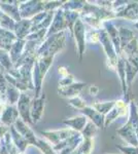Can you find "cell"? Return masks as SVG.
Instances as JSON below:
<instances>
[{
  "label": "cell",
  "mask_w": 138,
  "mask_h": 154,
  "mask_svg": "<svg viewBox=\"0 0 138 154\" xmlns=\"http://www.w3.org/2000/svg\"><path fill=\"white\" fill-rule=\"evenodd\" d=\"M99 31V43L102 45L103 51L106 56V62H107V67L111 70H115V66H117V54L115 53L114 46L112 44L111 40L109 39L107 33L105 32V30L102 28Z\"/></svg>",
  "instance_id": "cell-1"
},
{
  "label": "cell",
  "mask_w": 138,
  "mask_h": 154,
  "mask_svg": "<svg viewBox=\"0 0 138 154\" xmlns=\"http://www.w3.org/2000/svg\"><path fill=\"white\" fill-rule=\"evenodd\" d=\"M86 25H85L81 20H77L76 23L74 24L72 35L74 36L75 43L77 46V51H79V62L82 61L85 51H86Z\"/></svg>",
  "instance_id": "cell-2"
},
{
  "label": "cell",
  "mask_w": 138,
  "mask_h": 154,
  "mask_svg": "<svg viewBox=\"0 0 138 154\" xmlns=\"http://www.w3.org/2000/svg\"><path fill=\"white\" fill-rule=\"evenodd\" d=\"M128 111H129V104L126 103L123 99L122 100H117L114 108L104 116V128H108L119 117L126 116L128 114Z\"/></svg>",
  "instance_id": "cell-3"
},
{
  "label": "cell",
  "mask_w": 138,
  "mask_h": 154,
  "mask_svg": "<svg viewBox=\"0 0 138 154\" xmlns=\"http://www.w3.org/2000/svg\"><path fill=\"white\" fill-rule=\"evenodd\" d=\"M114 17L119 19H125L127 21L137 23L138 22V1L128 2L123 8L114 11Z\"/></svg>",
  "instance_id": "cell-4"
},
{
  "label": "cell",
  "mask_w": 138,
  "mask_h": 154,
  "mask_svg": "<svg viewBox=\"0 0 138 154\" xmlns=\"http://www.w3.org/2000/svg\"><path fill=\"white\" fill-rule=\"evenodd\" d=\"M66 29H67V24L64 18V11L62 8H59L55 11L53 22L47 32V37L55 35V34H58L60 32H64Z\"/></svg>",
  "instance_id": "cell-5"
},
{
  "label": "cell",
  "mask_w": 138,
  "mask_h": 154,
  "mask_svg": "<svg viewBox=\"0 0 138 154\" xmlns=\"http://www.w3.org/2000/svg\"><path fill=\"white\" fill-rule=\"evenodd\" d=\"M41 134L46 137L50 142L54 144L55 146L57 144L67 140L70 137L74 136L76 134V131H72L71 128H64V130H59V131H41Z\"/></svg>",
  "instance_id": "cell-6"
},
{
  "label": "cell",
  "mask_w": 138,
  "mask_h": 154,
  "mask_svg": "<svg viewBox=\"0 0 138 154\" xmlns=\"http://www.w3.org/2000/svg\"><path fill=\"white\" fill-rule=\"evenodd\" d=\"M117 133L125 142L129 144V146H133V147L138 146V135L128 121L122 128L117 130Z\"/></svg>",
  "instance_id": "cell-7"
},
{
  "label": "cell",
  "mask_w": 138,
  "mask_h": 154,
  "mask_svg": "<svg viewBox=\"0 0 138 154\" xmlns=\"http://www.w3.org/2000/svg\"><path fill=\"white\" fill-rule=\"evenodd\" d=\"M102 28L105 30V32L107 33L109 39L111 40L112 44L114 46L115 53L117 56L122 54L121 51V45H120V37H119V30L115 27V25L112 23V21H106L103 22L102 24Z\"/></svg>",
  "instance_id": "cell-8"
},
{
  "label": "cell",
  "mask_w": 138,
  "mask_h": 154,
  "mask_svg": "<svg viewBox=\"0 0 138 154\" xmlns=\"http://www.w3.org/2000/svg\"><path fill=\"white\" fill-rule=\"evenodd\" d=\"M79 112L82 113V115L86 116L88 119H90V121H92L98 128H104V116L99 112H97L92 106H87L84 109L79 110Z\"/></svg>",
  "instance_id": "cell-9"
},
{
  "label": "cell",
  "mask_w": 138,
  "mask_h": 154,
  "mask_svg": "<svg viewBox=\"0 0 138 154\" xmlns=\"http://www.w3.org/2000/svg\"><path fill=\"white\" fill-rule=\"evenodd\" d=\"M115 70H117V75L120 77L121 80V85H122V91L124 98H126L127 94V85H126V58L124 57V54H121L120 56H117V66H115Z\"/></svg>",
  "instance_id": "cell-10"
},
{
  "label": "cell",
  "mask_w": 138,
  "mask_h": 154,
  "mask_svg": "<svg viewBox=\"0 0 138 154\" xmlns=\"http://www.w3.org/2000/svg\"><path fill=\"white\" fill-rule=\"evenodd\" d=\"M85 86H86V83L85 82H75L74 81L73 83L70 84L68 86L59 88H58V93H59L62 97L71 99V98H74V97L79 96Z\"/></svg>",
  "instance_id": "cell-11"
},
{
  "label": "cell",
  "mask_w": 138,
  "mask_h": 154,
  "mask_svg": "<svg viewBox=\"0 0 138 154\" xmlns=\"http://www.w3.org/2000/svg\"><path fill=\"white\" fill-rule=\"evenodd\" d=\"M44 103H46V95L42 94L40 98H36L33 101L30 108V113H31L32 119H33V122H38L41 118L42 112H43L44 108Z\"/></svg>",
  "instance_id": "cell-12"
},
{
  "label": "cell",
  "mask_w": 138,
  "mask_h": 154,
  "mask_svg": "<svg viewBox=\"0 0 138 154\" xmlns=\"http://www.w3.org/2000/svg\"><path fill=\"white\" fill-rule=\"evenodd\" d=\"M88 122V118L84 115H77L74 116L72 118H68L63 120V123L69 126V128H71L72 131H76V133H81L84 130V128L86 126Z\"/></svg>",
  "instance_id": "cell-13"
},
{
  "label": "cell",
  "mask_w": 138,
  "mask_h": 154,
  "mask_svg": "<svg viewBox=\"0 0 138 154\" xmlns=\"http://www.w3.org/2000/svg\"><path fill=\"white\" fill-rule=\"evenodd\" d=\"M16 126H17L18 131H20V134L23 136V138H25L27 140V143L33 144V145L36 144L37 139L35 138L33 131L30 130L28 125L26 126V125H25L24 122H22L20 119H17V120H16Z\"/></svg>",
  "instance_id": "cell-14"
},
{
  "label": "cell",
  "mask_w": 138,
  "mask_h": 154,
  "mask_svg": "<svg viewBox=\"0 0 138 154\" xmlns=\"http://www.w3.org/2000/svg\"><path fill=\"white\" fill-rule=\"evenodd\" d=\"M119 30V37H120V45H121V51L122 49L127 45L128 43H130L133 39L135 38V34L132 30L125 28V27H120L117 28Z\"/></svg>",
  "instance_id": "cell-15"
},
{
  "label": "cell",
  "mask_w": 138,
  "mask_h": 154,
  "mask_svg": "<svg viewBox=\"0 0 138 154\" xmlns=\"http://www.w3.org/2000/svg\"><path fill=\"white\" fill-rule=\"evenodd\" d=\"M19 111L21 113V116L23 117L25 121H29L31 122V119H30V99L28 96L22 95L21 99L19 101Z\"/></svg>",
  "instance_id": "cell-16"
},
{
  "label": "cell",
  "mask_w": 138,
  "mask_h": 154,
  "mask_svg": "<svg viewBox=\"0 0 138 154\" xmlns=\"http://www.w3.org/2000/svg\"><path fill=\"white\" fill-rule=\"evenodd\" d=\"M114 105H115V101H103V102H95L94 105L92 107L97 112H99L100 114L105 116L114 108Z\"/></svg>",
  "instance_id": "cell-17"
},
{
  "label": "cell",
  "mask_w": 138,
  "mask_h": 154,
  "mask_svg": "<svg viewBox=\"0 0 138 154\" xmlns=\"http://www.w3.org/2000/svg\"><path fill=\"white\" fill-rule=\"evenodd\" d=\"M64 11V18L67 24V28L70 30L72 34L73 31L74 24L76 23V21L79 19V12L77 11Z\"/></svg>",
  "instance_id": "cell-18"
},
{
  "label": "cell",
  "mask_w": 138,
  "mask_h": 154,
  "mask_svg": "<svg viewBox=\"0 0 138 154\" xmlns=\"http://www.w3.org/2000/svg\"><path fill=\"white\" fill-rule=\"evenodd\" d=\"M98 130H99V128H98L92 121L88 120L86 126H85L84 130H82L79 134H81L84 139H94L95 136L97 135Z\"/></svg>",
  "instance_id": "cell-19"
},
{
  "label": "cell",
  "mask_w": 138,
  "mask_h": 154,
  "mask_svg": "<svg viewBox=\"0 0 138 154\" xmlns=\"http://www.w3.org/2000/svg\"><path fill=\"white\" fill-rule=\"evenodd\" d=\"M85 4H86V1H66L63 3V5L61 6V8L63 11H77L81 12L82 9L84 8Z\"/></svg>",
  "instance_id": "cell-20"
},
{
  "label": "cell",
  "mask_w": 138,
  "mask_h": 154,
  "mask_svg": "<svg viewBox=\"0 0 138 154\" xmlns=\"http://www.w3.org/2000/svg\"><path fill=\"white\" fill-rule=\"evenodd\" d=\"M93 149H94V139H82V142L77 148V152L82 154H91Z\"/></svg>",
  "instance_id": "cell-21"
},
{
  "label": "cell",
  "mask_w": 138,
  "mask_h": 154,
  "mask_svg": "<svg viewBox=\"0 0 138 154\" xmlns=\"http://www.w3.org/2000/svg\"><path fill=\"white\" fill-rule=\"evenodd\" d=\"M137 51H138V39L135 37L130 43H128L127 45L122 49V54H124L125 57H129V56H131L132 54L136 53Z\"/></svg>",
  "instance_id": "cell-22"
},
{
  "label": "cell",
  "mask_w": 138,
  "mask_h": 154,
  "mask_svg": "<svg viewBox=\"0 0 138 154\" xmlns=\"http://www.w3.org/2000/svg\"><path fill=\"white\" fill-rule=\"evenodd\" d=\"M35 145L40 149L43 154H58L56 151L54 150V148H53V146L51 144H49L43 140H39V139L36 140V144H35Z\"/></svg>",
  "instance_id": "cell-23"
},
{
  "label": "cell",
  "mask_w": 138,
  "mask_h": 154,
  "mask_svg": "<svg viewBox=\"0 0 138 154\" xmlns=\"http://www.w3.org/2000/svg\"><path fill=\"white\" fill-rule=\"evenodd\" d=\"M68 105L73 107V108H75V109H77V110H82V109H84L85 107L88 106L86 101L82 100L79 96H76V97H74V98L68 99Z\"/></svg>",
  "instance_id": "cell-24"
},
{
  "label": "cell",
  "mask_w": 138,
  "mask_h": 154,
  "mask_svg": "<svg viewBox=\"0 0 138 154\" xmlns=\"http://www.w3.org/2000/svg\"><path fill=\"white\" fill-rule=\"evenodd\" d=\"M90 43H99V31L91 29L86 32V42Z\"/></svg>",
  "instance_id": "cell-25"
},
{
  "label": "cell",
  "mask_w": 138,
  "mask_h": 154,
  "mask_svg": "<svg viewBox=\"0 0 138 154\" xmlns=\"http://www.w3.org/2000/svg\"><path fill=\"white\" fill-rule=\"evenodd\" d=\"M17 116H18V112L16 111V109L8 108L3 114L2 121H3L4 123H6V125H8V119L11 118V122H12L14 120H17Z\"/></svg>",
  "instance_id": "cell-26"
},
{
  "label": "cell",
  "mask_w": 138,
  "mask_h": 154,
  "mask_svg": "<svg viewBox=\"0 0 138 154\" xmlns=\"http://www.w3.org/2000/svg\"><path fill=\"white\" fill-rule=\"evenodd\" d=\"M117 148L123 154H138V146L137 147H133V146H121L117 145Z\"/></svg>",
  "instance_id": "cell-27"
},
{
  "label": "cell",
  "mask_w": 138,
  "mask_h": 154,
  "mask_svg": "<svg viewBox=\"0 0 138 154\" xmlns=\"http://www.w3.org/2000/svg\"><path fill=\"white\" fill-rule=\"evenodd\" d=\"M74 82V77L71 74L62 77V79L59 81V88H65V86H68L70 84H72Z\"/></svg>",
  "instance_id": "cell-28"
},
{
  "label": "cell",
  "mask_w": 138,
  "mask_h": 154,
  "mask_svg": "<svg viewBox=\"0 0 138 154\" xmlns=\"http://www.w3.org/2000/svg\"><path fill=\"white\" fill-rule=\"evenodd\" d=\"M125 57V56H124ZM126 58V60L128 62H129L130 64H131L132 66H134L135 68H136V70L138 71V51H136V53L132 54L131 56L129 57H125Z\"/></svg>",
  "instance_id": "cell-29"
},
{
  "label": "cell",
  "mask_w": 138,
  "mask_h": 154,
  "mask_svg": "<svg viewBox=\"0 0 138 154\" xmlns=\"http://www.w3.org/2000/svg\"><path fill=\"white\" fill-rule=\"evenodd\" d=\"M98 93H99V88L96 85H91V88H90V94H91V96L96 97L98 95Z\"/></svg>",
  "instance_id": "cell-30"
},
{
  "label": "cell",
  "mask_w": 138,
  "mask_h": 154,
  "mask_svg": "<svg viewBox=\"0 0 138 154\" xmlns=\"http://www.w3.org/2000/svg\"><path fill=\"white\" fill-rule=\"evenodd\" d=\"M59 73L61 74L62 77H64V76H66V75H68V71L66 70V68L65 67H61V68H59Z\"/></svg>",
  "instance_id": "cell-31"
},
{
  "label": "cell",
  "mask_w": 138,
  "mask_h": 154,
  "mask_svg": "<svg viewBox=\"0 0 138 154\" xmlns=\"http://www.w3.org/2000/svg\"><path fill=\"white\" fill-rule=\"evenodd\" d=\"M133 25H134V27H135V28H136V29H138V22H137V23H134V24H133Z\"/></svg>",
  "instance_id": "cell-32"
},
{
  "label": "cell",
  "mask_w": 138,
  "mask_h": 154,
  "mask_svg": "<svg viewBox=\"0 0 138 154\" xmlns=\"http://www.w3.org/2000/svg\"><path fill=\"white\" fill-rule=\"evenodd\" d=\"M136 107H137V110H138V103H136Z\"/></svg>",
  "instance_id": "cell-33"
},
{
  "label": "cell",
  "mask_w": 138,
  "mask_h": 154,
  "mask_svg": "<svg viewBox=\"0 0 138 154\" xmlns=\"http://www.w3.org/2000/svg\"><path fill=\"white\" fill-rule=\"evenodd\" d=\"M75 154H82V153H79V152H77V150H76V153H75Z\"/></svg>",
  "instance_id": "cell-34"
}]
</instances>
